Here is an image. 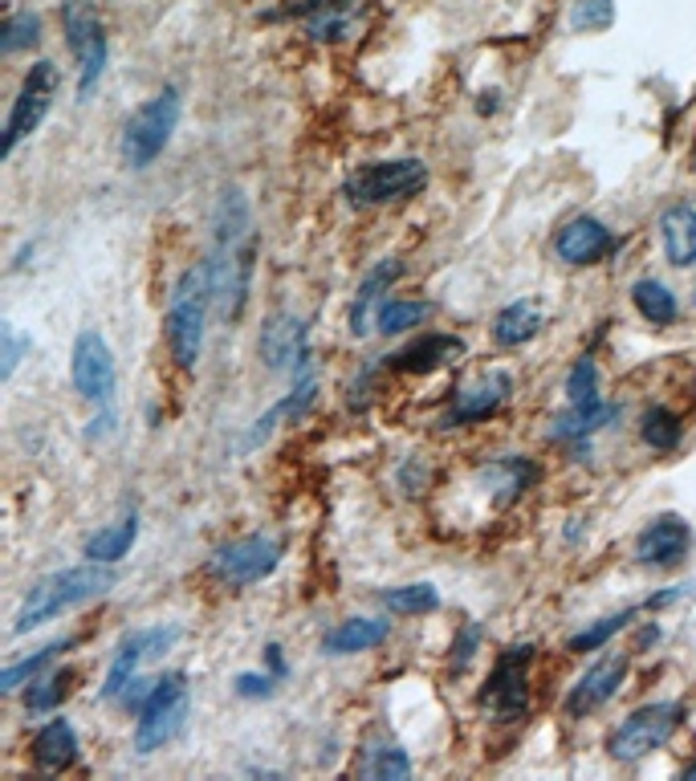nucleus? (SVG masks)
I'll return each instance as SVG.
<instances>
[{
  "label": "nucleus",
  "instance_id": "30",
  "mask_svg": "<svg viewBox=\"0 0 696 781\" xmlns=\"http://www.w3.org/2000/svg\"><path fill=\"white\" fill-rule=\"evenodd\" d=\"M383 606L392 615H428L440 606V591L432 582H412V586H395V591L383 594Z\"/></svg>",
  "mask_w": 696,
  "mask_h": 781
},
{
  "label": "nucleus",
  "instance_id": "4",
  "mask_svg": "<svg viewBox=\"0 0 696 781\" xmlns=\"http://www.w3.org/2000/svg\"><path fill=\"white\" fill-rule=\"evenodd\" d=\"M179 111H184V98H179L176 86H164L155 98L143 102L123 126V164L135 167V171L152 167L167 152L172 135H176Z\"/></svg>",
  "mask_w": 696,
  "mask_h": 781
},
{
  "label": "nucleus",
  "instance_id": "19",
  "mask_svg": "<svg viewBox=\"0 0 696 781\" xmlns=\"http://www.w3.org/2000/svg\"><path fill=\"white\" fill-rule=\"evenodd\" d=\"M460 354H465V342L456 334H424V339L407 342L404 351H395L387 358V366L399 371V375H432V371L456 363Z\"/></svg>",
  "mask_w": 696,
  "mask_h": 781
},
{
  "label": "nucleus",
  "instance_id": "29",
  "mask_svg": "<svg viewBox=\"0 0 696 781\" xmlns=\"http://www.w3.org/2000/svg\"><path fill=\"white\" fill-rule=\"evenodd\" d=\"M424 317H432V302H412V298H387L375 314V330L380 334H404V330L419 326Z\"/></svg>",
  "mask_w": 696,
  "mask_h": 781
},
{
  "label": "nucleus",
  "instance_id": "31",
  "mask_svg": "<svg viewBox=\"0 0 696 781\" xmlns=\"http://www.w3.org/2000/svg\"><path fill=\"white\" fill-rule=\"evenodd\" d=\"M640 436L652 452H672L681 444V419L668 407H647L644 419H640Z\"/></svg>",
  "mask_w": 696,
  "mask_h": 781
},
{
  "label": "nucleus",
  "instance_id": "22",
  "mask_svg": "<svg viewBox=\"0 0 696 781\" xmlns=\"http://www.w3.org/2000/svg\"><path fill=\"white\" fill-rule=\"evenodd\" d=\"M659 237H664V252L672 265H696V204H672L659 216Z\"/></svg>",
  "mask_w": 696,
  "mask_h": 781
},
{
  "label": "nucleus",
  "instance_id": "35",
  "mask_svg": "<svg viewBox=\"0 0 696 781\" xmlns=\"http://www.w3.org/2000/svg\"><path fill=\"white\" fill-rule=\"evenodd\" d=\"M41 41V17L38 13H13L0 29V53H21L33 50Z\"/></svg>",
  "mask_w": 696,
  "mask_h": 781
},
{
  "label": "nucleus",
  "instance_id": "6",
  "mask_svg": "<svg viewBox=\"0 0 696 781\" xmlns=\"http://www.w3.org/2000/svg\"><path fill=\"white\" fill-rule=\"evenodd\" d=\"M188 712H191V700H188V680L172 671L164 680L155 684V693L147 696V705L139 708V725H135V749L139 753H155V749H164L172 744L184 732L188 725Z\"/></svg>",
  "mask_w": 696,
  "mask_h": 781
},
{
  "label": "nucleus",
  "instance_id": "11",
  "mask_svg": "<svg viewBox=\"0 0 696 781\" xmlns=\"http://www.w3.org/2000/svg\"><path fill=\"white\" fill-rule=\"evenodd\" d=\"M281 554H285V542L269 538V533H249V538H237V542L216 550L212 579H220L225 586H253L281 566Z\"/></svg>",
  "mask_w": 696,
  "mask_h": 781
},
{
  "label": "nucleus",
  "instance_id": "7",
  "mask_svg": "<svg viewBox=\"0 0 696 781\" xmlns=\"http://www.w3.org/2000/svg\"><path fill=\"white\" fill-rule=\"evenodd\" d=\"M62 25L65 45L77 62V102H86L106 70V33H102V21L90 0H65Z\"/></svg>",
  "mask_w": 696,
  "mask_h": 781
},
{
  "label": "nucleus",
  "instance_id": "1",
  "mask_svg": "<svg viewBox=\"0 0 696 781\" xmlns=\"http://www.w3.org/2000/svg\"><path fill=\"white\" fill-rule=\"evenodd\" d=\"M253 257H257V237H253V212L245 191H225L216 204L212 216V257L208 265V281H212V302L225 317H241L245 302H249V285H253Z\"/></svg>",
  "mask_w": 696,
  "mask_h": 781
},
{
  "label": "nucleus",
  "instance_id": "5",
  "mask_svg": "<svg viewBox=\"0 0 696 781\" xmlns=\"http://www.w3.org/2000/svg\"><path fill=\"white\" fill-rule=\"evenodd\" d=\"M424 184H428V164L424 159H383V164L355 167L346 176V184H342V196L359 204V208H380V204L416 196Z\"/></svg>",
  "mask_w": 696,
  "mask_h": 781
},
{
  "label": "nucleus",
  "instance_id": "26",
  "mask_svg": "<svg viewBox=\"0 0 696 781\" xmlns=\"http://www.w3.org/2000/svg\"><path fill=\"white\" fill-rule=\"evenodd\" d=\"M139 538V513H127L118 517L114 525H102L94 538L86 542V562H102V566H114V562H123L131 554V545Z\"/></svg>",
  "mask_w": 696,
  "mask_h": 781
},
{
  "label": "nucleus",
  "instance_id": "24",
  "mask_svg": "<svg viewBox=\"0 0 696 781\" xmlns=\"http://www.w3.org/2000/svg\"><path fill=\"white\" fill-rule=\"evenodd\" d=\"M542 326H546L542 305L530 302V298H521V302H509L506 310L497 314L494 339H497V346L513 351V346H526V342L538 339V334H542Z\"/></svg>",
  "mask_w": 696,
  "mask_h": 781
},
{
  "label": "nucleus",
  "instance_id": "21",
  "mask_svg": "<svg viewBox=\"0 0 696 781\" xmlns=\"http://www.w3.org/2000/svg\"><path fill=\"white\" fill-rule=\"evenodd\" d=\"M387 635H392V623H387V618H371V615L342 618L339 627L326 631L322 652H326V656H355V652H371V647H380Z\"/></svg>",
  "mask_w": 696,
  "mask_h": 781
},
{
  "label": "nucleus",
  "instance_id": "16",
  "mask_svg": "<svg viewBox=\"0 0 696 781\" xmlns=\"http://www.w3.org/2000/svg\"><path fill=\"white\" fill-rule=\"evenodd\" d=\"M623 680H627V656H607L591 664V668L574 680V688L567 693V712L570 717H586V712H595L611 700V696L620 693Z\"/></svg>",
  "mask_w": 696,
  "mask_h": 781
},
{
  "label": "nucleus",
  "instance_id": "40",
  "mask_svg": "<svg viewBox=\"0 0 696 781\" xmlns=\"http://www.w3.org/2000/svg\"><path fill=\"white\" fill-rule=\"evenodd\" d=\"M278 680L281 676H273V671H241V676H237V693L241 696H249V700H253V696H273L278 693Z\"/></svg>",
  "mask_w": 696,
  "mask_h": 781
},
{
  "label": "nucleus",
  "instance_id": "37",
  "mask_svg": "<svg viewBox=\"0 0 696 781\" xmlns=\"http://www.w3.org/2000/svg\"><path fill=\"white\" fill-rule=\"evenodd\" d=\"M611 21H615V0H574L570 9L574 33H599V29H611Z\"/></svg>",
  "mask_w": 696,
  "mask_h": 781
},
{
  "label": "nucleus",
  "instance_id": "41",
  "mask_svg": "<svg viewBox=\"0 0 696 781\" xmlns=\"http://www.w3.org/2000/svg\"><path fill=\"white\" fill-rule=\"evenodd\" d=\"M477 643H481V627H465V635H460V643H456V671H465V664L472 659V652H477Z\"/></svg>",
  "mask_w": 696,
  "mask_h": 781
},
{
  "label": "nucleus",
  "instance_id": "42",
  "mask_svg": "<svg viewBox=\"0 0 696 781\" xmlns=\"http://www.w3.org/2000/svg\"><path fill=\"white\" fill-rule=\"evenodd\" d=\"M266 659H269V671H273V676H285V659H281L278 643H269L266 647Z\"/></svg>",
  "mask_w": 696,
  "mask_h": 781
},
{
  "label": "nucleus",
  "instance_id": "44",
  "mask_svg": "<svg viewBox=\"0 0 696 781\" xmlns=\"http://www.w3.org/2000/svg\"><path fill=\"white\" fill-rule=\"evenodd\" d=\"M693 167H696V152H693Z\"/></svg>",
  "mask_w": 696,
  "mask_h": 781
},
{
  "label": "nucleus",
  "instance_id": "32",
  "mask_svg": "<svg viewBox=\"0 0 696 781\" xmlns=\"http://www.w3.org/2000/svg\"><path fill=\"white\" fill-rule=\"evenodd\" d=\"M363 773L375 781H399V778H412V761H407V753L395 741H380L367 749Z\"/></svg>",
  "mask_w": 696,
  "mask_h": 781
},
{
  "label": "nucleus",
  "instance_id": "28",
  "mask_svg": "<svg viewBox=\"0 0 696 781\" xmlns=\"http://www.w3.org/2000/svg\"><path fill=\"white\" fill-rule=\"evenodd\" d=\"M632 302L635 310H640V317L644 322H652V326H672L676 322V314H681V305H676V293L664 285V281L656 278H644L632 285Z\"/></svg>",
  "mask_w": 696,
  "mask_h": 781
},
{
  "label": "nucleus",
  "instance_id": "38",
  "mask_svg": "<svg viewBox=\"0 0 696 781\" xmlns=\"http://www.w3.org/2000/svg\"><path fill=\"white\" fill-rule=\"evenodd\" d=\"M65 693H70V671H53V676H45V680L38 676V684H33L25 696V708L29 712H38V717L41 712H53V708L65 700Z\"/></svg>",
  "mask_w": 696,
  "mask_h": 781
},
{
  "label": "nucleus",
  "instance_id": "13",
  "mask_svg": "<svg viewBox=\"0 0 696 781\" xmlns=\"http://www.w3.org/2000/svg\"><path fill=\"white\" fill-rule=\"evenodd\" d=\"M179 639V627H152V631H135L123 639L118 647V656H114L111 671H106V684H102V700H118V696L127 693V684L139 676V664L143 659H155L164 656L167 647Z\"/></svg>",
  "mask_w": 696,
  "mask_h": 781
},
{
  "label": "nucleus",
  "instance_id": "20",
  "mask_svg": "<svg viewBox=\"0 0 696 781\" xmlns=\"http://www.w3.org/2000/svg\"><path fill=\"white\" fill-rule=\"evenodd\" d=\"M399 273H404V265H399L395 257H387V261H380V265L363 278V285H359L355 293V305H351V334H355V339H363V334L375 326L371 317L380 314V305L387 302L383 290H392V281H399Z\"/></svg>",
  "mask_w": 696,
  "mask_h": 781
},
{
  "label": "nucleus",
  "instance_id": "3",
  "mask_svg": "<svg viewBox=\"0 0 696 781\" xmlns=\"http://www.w3.org/2000/svg\"><path fill=\"white\" fill-rule=\"evenodd\" d=\"M208 305H212V281H208V265L200 261V265L184 269L167 293V346H172L176 366H184V371L200 363Z\"/></svg>",
  "mask_w": 696,
  "mask_h": 781
},
{
  "label": "nucleus",
  "instance_id": "14",
  "mask_svg": "<svg viewBox=\"0 0 696 781\" xmlns=\"http://www.w3.org/2000/svg\"><path fill=\"white\" fill-rule=\"evenodd\" d=\"M261 358L269 371H310V326L293 314H273L261 330Z\"/></svg>",
  "mask_w": 696,
  "mask_h": 781
},
{
  "label": "nucleus",
  "instance_id": "2",
  "mask_svg": "<svg viewBox=\"0 0 696 781\" xmlns=\"http://www.w3.org/2000/svg\"><path fill=\"white\" fill-rule=\"evenodd\" d=\"M114 586V566H102V562H82V566L58 570V574H45L41 582L29 586V594L17 606L13 618V635H25V631L50 623V618L74 611V606L98 598Z\"/></svg>",
  "mask_w": 696,
  "mask_h": 781
},
{
  "label": "nucleus",
  "instance_id": "23",
  "mask_svg": "<svg viewBox=\"0 0 696 781\" xmlns=\"http://www.w3.org/2000/svg\"><path fill=\"white\" fill-rule=\"evenodd\" d=\"M33 757H38L41 769L50 773H62L77 761V732L65 717L45 720L38 729V741H33Z\"/></svg>",
  "mask_w": 696,
  "mask_h": 781
},
{
  "label": "nucleus",
  "instance_id": "15",
  "mask_svg": "<svg viewBox=\"0 0 696 781\" xmlns=\"http://www.w3.org/2000/svg\"><path fill=\"white\" fill-rule=\"evenodd\" d=\"M509 390H513V375L509 371H485L477 383L456 390L453 407L444 412V428H465V424H481L489 419L494 412H501L509 399Z\"/></svg>",
  "mask_w": 696,
  "mask_h": 781
},
{
  "label": "nucleus",
  "instance_id": "17",
  "mask_svg": "<svg viewBox=\"0 0 696 781\" xmlns=\"http://www.w3.org/2000/svg\"><path fill=\"white\" fill-rule=\"evenodd\" d=\"M693 545V530L688 521L676 513L656 517L652 525H644V533L635 538V562L644 566H676Z\"/></svg>",
  "mask_w": 696,
  "mask_h": 781
},
{
  "label": "nucleus",
  "instance_id": "27",
  "mask_svg": "<svg viewBox=\"0 0 696 781\" xmlns=\"http://www.w3.org/2000/svg\"><path fill=\"white\" fill-rule=\"evenodd\" d=\"M615 416H620V407L603 404V399H599V404H586V407H567V412L554 419L550 436H554V440H567V444L586 440V436H595L599 428H607Z\"/></svg>",
  "mask_w": 696,
  "mask_h": 781
},
{
  "label": "nucleus",
  "instance_id": "33",
  "mask_svg": "<svg viewBox=\"0 0 696 781\" xmlns=\"http://www.w3.org/2000/svg\"><path fill=\"white\" fill-rule=\"evenodd\" d=\"M74 643V639H70ZM65 639H58V643H50V647H41L38 656H29V659H21V664H9V668L0 671V693H17L21 684H33L41 676V671L50 668L53 659H58V652L62 647H70Z\"/></svg>",
  "mask_w": 696,
  "mask_h": 781
},
{
  "label": "nucleus",
  "instance_id": "12",
  "mask_svg": "<svg viewBox=\"0 0 696 781\" xmlns=\"http://www.w3.org/2000/svg\"><path fill=\"white\" fill-rule=\"evenodd\" d=\"M53 94H58V65L38 62L25 74L21 90H17L13 111H9V123H4V147H0L4 159L21 147V139H29V135L45 123V114H50V106H53Z\"/></svg>",
  "mask_w": 696,
  "mask_h": 781
},
{
  "label": "nucleus",
  "instance_id": "10",
  "mask_svg": "<svg viewBox=\"0 0 696 781\" xmlns=\"http://www.w3.org/2000/svg\"><path fill=\"white\" fill-rule=\"evenodd\" d=\"M70 378H74V390L86 399V404H94L98 412H114L118 371H114V354L98 330H82V334L74 339Z\"/></svg>",
  "mask_w": 696,
  "mask_h": 781
},
{
  "label": "nucleus",
  "instance_id": "25",
  "mask_svg": "<svg viewBox=\"0 0 696 781\" xmlns=\"http://www.w3.org/2000/svg\"><path fill=\"white\" fill-rule=\"evenodd\" d=\"M481 480L494 489L497 504H509V501H518L521 492L538 480V468H533L526 456H501V460H494V465L481 468Z\"/></svg>",
  "mask_w": 696,
  "mask_h": 781
},
{
  "label": "nucleus",
  "instance_id": "8",
  "mask_svg": "<svg viewBox=\"0 0 696 781\" xmlns=\"http://www.w3.org/2000/svg\"><path fill=\"white\" fill-rule=\"evenodd\" d=\"M681 720H684V705H676V700H659V705L635 708L632 717L611 732V741H607L611 757H615V761H640V757L656 753V749H664V744L672 741V732L681 729Z\"/></svg>",
  "mask_w": 696,
  "mask_h": 781
},
{
  "label": "nucleus",
  "instance_id": "36",
  "mask_svg": "<svg viewBox=\"0 0 696 781\" xmlns=\"http://www.w3.org/2000/svg\"><path fill=\"white\" fill-rule=\"evenodd\" d=\"M567 399H570V407H586V404H599V399H603V395H599V366H595V358H579V363L570 366Z\"/></svg>",
  "mask_w": 696,
  "mask_h": 781
},
{
  "label": "nucleus",
  "instance_id": "34",
  "mask_svg": "<svg viewBox=\"0 0 696 781\" xmlns=\"http://www.w3.org/2000/svg\"><path fill=\"white\" fill-rule=\"evenodd\" d=\"M640 615V606H627V611H620V615H607V618H599L595 627H586V631H579V635H570L567 639V652H599L603 643H611V635H620L632 618Z\"/></svg>",
  "mask_w": 696,
  "mask_h": 781
},
{
  "label": "nucleus",
  "instance_id": "43",
  "mask_svg": "<svg viewBox=\"0 0 696 781\" xmlns=\"http://www.w3.org/2000/svg\"><path fill=\"white\" fill-rule=\"evenodd\" d=\"M688 778H696V766H688Z\"/></svg>",
  "mask_w": 696,
  "mask_h": 781
},
{
  "label": "nucleus",
  "instance_id": "39",
  "mask_svg": "<svg viewBox=\"0 0 696 781\" xmlns=\"http://www.w3.org/2000/svg\"><path fill=\"white\" fill-rule=\"evenodd\" d=\"M0 346H4V366H0V378H13L17 363H21V354H25L33 342H29L25 334H17L13 322H4V326H0Z\"/></svg>",
  "mask_w": 696,
  "mask_h": 781
},
{
  "label": "nucleus",
  "instance_id": "9",
  "mask_svg": "<svg viewBox=\"0 0 696 781\" xmlns=\"http://www.w3.org/2000/svg\"><path fill=\"white\" fill-rule=\"evenodd\" d=\"M530 659L533 647L521 643V647H506L497 656L494 671H489V684L481 693V708L497 720H521L526 708H530Z\"/></svg>",
  "mask_w": 696,
  "mask_h": 781
},
{
  "label": "nucleus",
  "instance_id": "18",
  "mask_svg": "<svg viewBox=\"0 0 696 781\" xmlns=\"http://www.w3.org/2000/svg\"><path fill=\"white\" fill-rule=\"evenodd\" d=\"M558 257L567 261V265H595L603 261L611 249H615V237H611V228L595 216H579V220H570L554 240Z\"/></svg>",
  "mask_w": 696,
  "mask_h": 781
}]
</instances>
